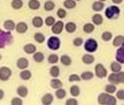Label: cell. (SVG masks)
Instances as JSON below:
<instances>
[{
    "mask_svg": "<svg viewBox=\"0 0 124 105\" xmlns=\"http://www.w3.org/2000/svg\"><path fill=\"white\" fill-rule=\"evenodd\" d=\"M105 12V16L108 18V19H115V18H117L119 16V14H121V9H119V7L116 6V5H114V6H109L107 9H104Z\"/></svg>",
    "mask_w": 124,
    "mask_h": 105,
    "instance_id": "3957f363",
    "label": "cell"
},
{
    "mask_svg": "<svg viewBox=\"0 0 124 105\" xmlns=\"http://www.w3.org/2000/svg\"><path fill=\"white\" fill-rule=\"evenodd\" d=\"M104 7H105V6H104V2H102V1H98V0H97V1H95V2L93 4V9H94L95 12H97V13H98V12H101V11H103Z\"/></svg>",
    "mask_w": 124,
    "mask_h": 105,
    "instance_id": "ffe728a7",
    "label": "cell"
},
{
    "mask_svg": "<svg viewBox=\"0 0 124 105\" xmlns=\"http://www.w3.org/2000/svg\"><path fill=\"white\" fill-rule=\"evenodd\" d=\"M4 28L5 30H8V32H12L15 29V23H14L13 20H6L4 22Z\"/></svg>",
    "mask_w": 124,
    "mask_h": 105,
    "instance_id": "d6986e66",
    "label": "cell"
},
{
    "mask_svg": "<svg viewBox=\"0 0 124 105\" xmlns=\"http://www.w3.org/2000/svg\"><path fill=\"white\" fill-rule=\"evenodd\" d=\"M45 39H46V37H45V35L42 34V33H35L34 34V40L38 42V43H43V42H45Z\"/></svg>",
    "mask_w": 124,
    "mask_h": 105,
    "instance_id": "ab89813d",
    "label": "cell"
},
{
    "mask_svg": "<svg viewBox=\"0 0 124 105\" xmlns=\"http://www.w3.org/2000/svg\"><path fill=\"white\" fill-rule=\"evenodd\" d=\"M33 55H34V56H33V60H34V62H36V63L43 62V60H45L43 53H41V51H36V53H34Z\"/></svg>",
    "mask_w": 124,
    "mask_h": 105,
    "instance_id": "484cf974",
    "label": "cell"
},
{
    "mask_svg": "<svg viewBox=\"0 0 124 105\" xmlns=\"http://www.w3.org/2000/svg\"><path fill=\"white\" fill-rule=\"evenodd\" d=\"M75 1H81V0H75Z\"/></svg>",
    "mask_w": 124,
    "mask_h": 105,
    "instance_id": "db71d44e",
    "label": "cell"
},
{
    "mask_svg": "<svg viewBox=\"0 0 124 105\" xmlns=\"http://www.w3.org/2000/svg\"><path fill=\"white\" fill-rule=\"evenodd\" d=\"M95 30V25L91 22H88V23H85L84 26H83V32L85 33V34H90V33H93Z\"/></svg>",
    "mask_w": 124,
    "mask_h": 105,
    "instance_id": "cb8c5ba5",
    "label": "cell"
},
{
    "mask_svg": "<svg viewBox=\"0 0 124 105\" xmlns=\"http://www.w3.org/2000/svg\"><path fill=\"white\" fill-rule=\"evenodd\" d=\"M59 56L56 55V54H50V55L48 56V62L50 63V64H56V63L59 62Z\"/></svg>",
    "mask_w": 124,
    "mask_h": 105,
    "instance_id": "60d3db41",
    "label": "cell"
},
{
    "mask_svg": "<svg viewBox=\"0 0 124 105\" xmlns=\"http://www.w3.org/2000/svg\"><path fill=\"white\" fill-rule=\"evenodd\" d=\"M95 76V74H93L91 71H83L81 74V79L83 81H91Z\"/></svg>",
    "mask_w": 124,
    "mask_h": 105,
    "instance_id": "d4e9b609",
    "label": "cell"
},
{
    "mask_svg": "<svg viewBox=\"0 0 124 105\" xmlns=\"http://www.w3.org/2000/svg\"><path fill=\"white\" fill-rule=\"evenodd\" d=\"M73 44L76 46V47H81L83 44V40L82 37H75L74 40H73Z\"/></svg>",
    "mask_w": 124,
    "mask_h": 105,
    "instance_id": "ee69618b",
    "label": "cell"
},
{
    "mask_svg": "<svg viewBox=\"0 0 124 105\" xmlns=\"http://www.w3.org/2000/svg\"><path fill=\"white\" fill-rule=\"evenodd\" d=\"M66 95H67V92H66V90H64V89H62V88H60V89H56V92H55L56 98H59V99H63V98L66 97Z\"/></svg>",
    "mask_w": 124,
    "mask_h": 105,
    "instance_id": "74e56055",
    "label": "cell"
},
{
    "mask_svg": "<svg viewBox=\"0 0 124 105\" xmlns=\"http://www.w3.org/2000/svg\"><path fill=\"white\" fill-rule=\"evenodd\" d=\"M11 6L13 9H20L21 7L23 6V2H22V0H12Z\"/></svg>",
    "mask_w": 124,
    "mask_h": 105,
    "instance_id": "e575fe53",
    "label": "cell"
},
{
    "mask_svg": "<svg viewBox=\"0 0 124 105\" xmlns=\"http://www.w3.org/2000/svg\"><path fill=\"white\" fill-rule=\"evenodd\" d=\"M82 62L84 64H93V63L95 62V56H93L90 53L88 54H84L82 56Z\"/></svg>",
    "mask_w": 124,
    "mask_h": 105,
    "instance_id": "2e32d148",
    "label": "cell"
},
{
    "mask_svg": "<svg viewBox=\"0 0 124 105\" xmlns=\"http://www.w3.org/2000/svg\"><path fill=\"white\" fill-rule=\"evenodd\" d=\"M107 75H108V71L102 63H98L95 65V76H97L98 78H105Z\"/></svg>",
    "mask_w": 124,
    "mask_h": 105,
    "instance_id": "8992f818",
    "label": "cell"
},
{
    "mask_svg": "<svg viewBox=\"0 0 124 105\" xmlns=\"http://www.w3.org/2000/svg\"><path fill=\"white\" fill-rule=\"evenodd\" d=\"M60 61H61L62 65H66V67H68L71 64V58H70V56L68 55H62L61 58H60Z\"/></svg>",
    "mask_w": 124,
    "mask_h": 105,
    "instance_id": "1f68e13d",
    "label": "cell"
},
{
    "mask_svg": "<svg viewBox=\"0 0 124 105\" xmlns=\"http://www.w3.org/2000/svg\"><path fill=\"white\" fill-rule=\"evenodd\" d=\"M11 104L12 105H22V98L21 97H16V98H13L12 100H11Z\"/></svg>",
    "mask_w": 124,
    "mask_h": 105,
    "instance_id": "f6af8a7d",
    "label": "cell"
},
{
    "mask_svg": "<svg viewBox=\"0 0 124 105\" xmlns=\"http://www.w3.org/2000/svg\"><path fill=\"white\" fill-rule=\"evenodd\" d=\"M98 1H102V2H104V1H105V0H98Z\"/></svg>",
    "mask_w": 124,
    "mask_h": 105,
    "instance_id": "816d5d0a",
    "label": "cell"
},
{
    "mask_svg": "<svg viewBox=\"0 0 124 105\" xmlns=\"http://www.w3.org/2000/svg\"><path fill=\"white\" fill-rule=\"evenodd\" d=\"M16 67L20 70L27 69L28 67H29V61H28L27 58H25V57H20V58L16 61Z\"/></svg>",
    "mask_w": 124,
    "mask_h": 105,
    "instance_id": "30bf717a",
    "label": "cell"
},
{
    "mask_svg": "<svg viewBox=\"0 0 124 105\" xmlns=\"http://www.w3.org/2000/svg\"><path fill=\"white\" fill-rule=\"evenodd\" d=\"M110 69L112 72H119V71L122 70V65H121V63H118L117 61H115V62H112L110 64Z\"/></svg>",
    "mask_w": 124,
    "mask_h": 105,
    "instance_id": "f546056e",
    "label": "cell"
},
{
    "mask_svg": "<svg viewBox=\"0 0 124 105\" xmlns=\"http://www.w3.org/2000/svg\"><path fill=\"white\" fill-rule=\"evenodd\" d=\"M116 98H117L118 100H124V90L123 89H121V90L117 91V93H116Z\"/></svg>",
    "mask_w": 124,
    "mask_h": 105,
    "instance_id": "bcb514c9",
    "label": "cell"
},
{
    "mask_svg": "<svg viewBox=\"0 0 124 105\" xmlns=\"http://www.w3.org/2000/svg\"><path fill=\"white\" fill-rule=\"evenodd\" d=\"M15 30L19 34H25L28 30V25L26 22H19V23L15 25Z\"/></svg>",
    "mask_w": 124,
    "mask_h": 105,
    "instance_id": "8fae6325",
    "label": "cell"
},
{
    "mask_svg": "<svg viewBox=\"0 0 124 105\" xmlns=\"http://www.w3.org/2000/svg\"><path fill=\"white\" fill-rule=\"evenodd\" d=\"M124 43V36L123 35H117L116 37H114V40H112V44H114V47H121L122 44Z\"/></svg>",
    "mask_w": 124,
    "mask_h": 105,
    "instance_id": "e0dca14e",
    "label": "cell"
},
{
    "mask_svg": "<svg viewBox=\"0 0 124 105\" xmlns=\"http://www.w3.org/2000/svg\"><path fill=\"white\" fill-rule=\"evenodd\" d=\"M76 28L77 27H76L75 22H67V23L64 25V29H66L68 33H70V34H71V33H75Z\"/></svg>",
    "mask_w": 124,
    "mask_h": 105,
    "instance_id": "44dd1931",
    "label": "cell"
},
{
    "mask_svg": "<svg viewBox=\"0 0 124 105\" xmlns=\"http://www.w3.org/2000/svg\"><path fill=\"white\" fill-rule=\"evenodd\" d=\"M112 2H114L115 5H119V4L123 2V0H112Z\"/></svg>",
    "mask_w": 124,
    "mask_h": 105,
    "instance_id": "681fc988",
    "label": "cell"
},
{
    "mask_svg": "<svg viewBox=\"0 0 124 105\" xmlns=\"http://www.w3.org/2000/svg\"><path fill=\"white\" fill-rule=\"evenodd\" d=\"M20 78L22 79V81H29V79L32 78V72H31L29 70H27V69L21 70V72H20Z\"/></svg>",
    "mask_w": 124,
    "mask_h": 105,
    "instance_id": "ac0fdd59",
    "label": "cell"
},
{
    "mask_svg": "<svg viewBox=\"0 0 124 105\" xmlns=\"http://www.w3.org/2000/svg\"><path fill=\"white\" fill-rule=\"evenodd\" d=\"M98 48V43L95 39H88L87 41L84 42V49H85V51L87 53H90V54H93V53H95Z\"/></svg>",
    "mask_w": 124,
    "mask_h": 105,
    "instance_id": "277c9868",
    "label": "cell"
},
{
    "mask_svg": "<svg viewBox=\"0 0 124 105\" xmlns=\"http://www.w3.org/2000/svg\"><path fill=\"white\" fill-rule=\"evenodd\" d=\"M116 61L121 64H124V43L121 47H118L116 51Z\"/></svg>",
    "mask_w": 124,
    "mask_h": 105,
    "instance_id": "9c48e42d",
    "label": "cell"
},
{
    "mask_svg": "<svg viewBox=\"0 0 124 105\" xmlns=\"http://www.w3.org/2000/svg\"><path fill=\"white\" fill-rule=\"evenodd\" d=\"M70 93H71V96H73V97H77V96H80L81 90H80L78 85H71V86H70Z\"/></svg>",
    "mask_w": 124,
    "mask_h": 105,
    "instance_id": "d6a6232c",
    "label": "cell"
},
{
    "mask_svg": "<svg viewBox=\"0 0 124 105\" xmlns=\"http://www.w3.org/2000/svg\"><path fill=\"white\" fill-rule=\"evenodd\" d=\"M91 22L95 25V26H100L103 23V16L101 15L100 13H95L91 18Z\"/></svg>",
    "mask_w": 124,
    "mask_h": 105,
    "instance_id": "9a60e30c",
    "label": "cell"
},
{
    "mask_svg": "<svg viewBox=\"0 0 124 105\" xmlns=\"http://www.w3.org/2000/svg\"><path fill=\"white\" fill-rule=\"evenodd\" d=\"M13 42V35L8 30L0 29V48H5Z\"/></svg>",
    "mask_w": 124,
    "mask_h": 105,
    "instance_id": "7a4b0ae2",
    "label": "cell"
},
{
    "mask_svg": "<svg viewBox=\"0 0 124 105\" xmlns=\"http://www.w3.org/2000/svg\"><path fill=\"white\" fill-rule=\"evenodd\" d=\"M108 81L109 83H112V84H118V74L117 72H112L108 76Z\"/></svg>",
    "mask_w": 124,
    "mask_h": 105,
    "instance_id": "836d02e7",
    "label": "cell"
},
{
    "mask_svg": "<svg viewBox=\"0 0 124 105\" xmlns=\"http://www.w3.org/2000/svg\"><path fill=\"white\" fill-rule=\"evenodd\" d=\"M104 90H105V92H108V93H115L117 91V89H116V85L115 84L110 83V84H108V85H105Z\"/></svg>",
    "mask_w": 124,
    "mask_h": 105,
    "instance_id": "d590c367",
    "label": "cell"
},
{
    "mask_svg": "<svg viewBox=\"0 0 124 105\" xmlns=\"http://www.w3.org/2000/svg\"><path fill=\"white\" fill-rule=\"evenodd\" d=\"M63 6L67 9H73L76 7V1L75 0H64L63 1Z\"/></svg>",
    "mask_w": 124,
    "mask_h": 105,
    "instance_id": "f1b7e54d",
    "label": "cell"
},
{
    "mask_svg": "<svg viewBox=\"0 0 124 105\" xmlns=\"http://www.w3.org/2000/svg\"><path fill=\"white\" fill-rule=\"evenodd\" d=\"M57 16L60 18V19H64L66 16H67V11L66 9H62V8H60V9H57Z\"/></svg>",
    "mask_w": 124,
    "mask_h": 105,
    "instance_id": "7bdbcfd3",
    "label": "cell"
},
{
    "mask_svg": "<svg viewBox=\"0 0 124 105\" xmlns=\"http://www.w3.org/2000/svg\"><path fill=\"white\" fill-rule=\"evenodd\" d=\"M47 47L50 50H59L60 47H61V40L57 36H52L47 41Z\"/></svg>",
    "mask_w": 124,
    "mask_h": 105,
    "instance_id": "5b68a950",
    "label": "cell"
},
{
    "mask_svg": "<svg viewBox=\"0 0 124 105\" xmlns=\"http://www.w3.org/2000/svg\"><path fill=\"white\" fill-rule=\"evenodd\" d=\"M0 61H1V55H0Z\"/></svg>",
    "mask_w": 124,
    "mask_h": 105,
    "instance_id": "f5cc1de1",
    "label": "cell"
},
{
    "mask_svg": "<svg viewBox=\"0 0 124 105\" xmlns=\"http://www.w3.org/2000/svg\"><path fill=\"white\" fill-rule=\"evenodd\" d=\"M40 6H41V4H40L39 0H29V1H28V7H29L31 9H33V11L39 9Z\"/></svg>",
    "mask_w": 124,
    "mask_h": 105,
    "instance_id": "7402d4cb",
    "label": "cell"
},
{
    "mask_svg": "<svg viewBox=\"0 0 124 105\" xmlns=\"http://www.w3.org/2000/svg\"><path fill=\"white\" fill-rule=\"evenodd\" d=\"M118 74V84H123L124 83V71H119Z\"/></svg>",
    "mask_w": 124,
    "mask_h": 105,
    "instance_id": "7dc6e473",
    "label": "cell"
},
{
    "mask_svg": "<svg viewBox=\"0 0 124 105\" xmlns=\"http://www.w3.org/2000/svg\"><path fill=\"white\" fill-rule=\"evenodd\" d=\"M68 81L69 82H78V81H81V76L77 75V74H71L68 77Z\"/></svg>",
    "mask_w": 124,
    "mask_h": 105,
    "instance_id": "b9f144b4",
    "label": "cell"
},
{
    "mask_svg": "<svg viewBox=\"0 0 124 105\" xmlns=\"http://www.w3.org/2000/svg\"><path fill=\"white\" fill-rule=\"evenodd\" d=\"M77 104H78V102L76 100L75 98H69L66 102V105H77Z\"/></svg>",
    "mask_w": 124,
    "mask_h": 105,
    "instance_id": "c3c4849f",
    "label": "cell"
},
{
    "mask_svg": "<svg viewBox=\"0 0 124 105\" xmlns=\"http://www.w3.org/2000/svg\"><path fill=\"white\" fill-rule=\"evenodd\" d=\"M53 100H54V97H53L52 93H46V95H43L41 98L42 105H50L53 103Z\"/></svg>",
    "mask_w": 124,
    "mask_h": 105,
    "instance_id": "4fadbf2b",
    "label": "cell"
},
{
    "mask_svg": "<svg viewBox=\"0 0 124 105\" xmlns=\"http://www.w3.org/2000/svg\"><path fill=\"white\" fill-rule=\"evenodd\" d=\"M63 29H64V23H63V21L62 20L56 21L55 23L52 26V32H53V34H55V35L61 34Z\"/></svg>",
    "mask_w": 124,
    "mask_h": 105,
    "instance_id": "ba28073f",
    "label": "cell"
},
{
    "mask_svg": "<svg viewBox=\"0 0 124 105\" xmlns=\"http://www.w3.org/2000/svg\"><path fill=\"white\" fill-rule=\"evenodd\" d=\"M4 96H5V92H4V90H1V89H0V100L4 98Z\"/></svg>",
    "mask_w": 124,
    "mask_h": 105,
    "instance_id": "f907efd6",
    "label": "cell"
},
{
    "mask_svg": "<svg viewBox=\"0 0 124 105\" xmlns=\"http://www.w3.org/2000/svg\"><path fill=\"white\" fill-rule=\"evenodd\" d=\"M50 86H52L53 89H60V88H62V82L57 77H55V78H53V79L50 81Z\"/></svg>",
    "mask_w": 124,
    "mask_h": 105,
    "instance_id": "83f0119b",
    "label": "cell"
},
{
    "mask_svg": "<svg viewBox=\"0 0 124 105\" xmlns=\"http://www.w3.org/2000/svg\"><path fill=\"white\" fill-rule=\"evenodd\" d=\"M43 7H45V9L46 11H53L54 8H55V2L53 1V0H47L45 4H43Z\"/></svg>",
    "mask_w": 124,
    "mask_h": 105,
    "instance_id": "4dcf8cb0",
    "label": "cell"
},
{
    "mask_svg": "<svg viewBox=\"0 0 124 105\" xmlns=\"http://www.w3.org/2000/svg\"><path fill=\"white\" fill-rule=\"evenodd\" d=\"M11 76H12V70L8 67H1L0 68V81L6 82L11 78Z\"/></svg>",
    "mask_w": 124,
    "mask_h": 105,
    "instance_id": "52a82bcc",
    "label": "cell"
},
{
    "mask_svg": "<svg viewBox=\"0 0 124 105\" xmlns=\"http://www.w3.org/2000/svg\"><path fill=\"white\" fill-rule=\"evenodd\" d=\"M49 74H50V76L53 77V78L59 77L60 76V68H59L57 65H53V67L49 69Z\"/></svg>",
    "mask_w": 124,
    "mask_h": 105,
    "instance_id": "4316f807",
    "label": "cell"
},
{
    "mask_svg": "<svg viewBox=\"0 0 124 105\" xmlns=\"http://www.w3.org/2000/svg\"><path fill=\"white\" fill-rule=\"evenodd\" d=\"M101 37H102V40H103L104 42H109L112 39V33L111 32H103L102 33V35H101Z\"/></svg>",
    "mask_w": 124,
    "mask_h": 105,
    "instance_id": "8d00e7d4",
    "label": "cell"
},
{
    "mask_svg": "<svg viewBox=\"0 0 124 105\" xmlns=\"http://www.w3.org/2000/svg\"><path fill=\"white\" fill-rule=\"evenodd\" d=\"M55 22H56L55 18L52 16V15H49V16H47V18L45 19V23H46V26H48V27H52Z\"/></svg>",
    "mask_w": 124,
    "mask_h": 105,
    "instance_id": "f35d334b",
    "label": "cell"
},
{
    "mask_svg": "<svg viewBox=\"0 0 124 105\" xmlns=\"http://www.w3.org/2000/svg\"><path fill=\"white\" fill-rule=\"evenodd\" d=\"M16 93L18 96L21 98H26L28 96V88L25 85H20L18 89H16Z\"/></svg>",
    "mask_w": 124,
    "mask_h": 105,
    "instance_id": "7c38bea8",
    "label": "cell"
},
{
    "mask_svg": "<svg viewBox=\"0 0 124 105\" xmlns=\"http://www.w3.org/2000/svg\"><path fill=\"white\" fill-rule=\"evenodd\" d=\"M32 23H33V26L35 28H40L43 25V19H42L41 16H34L32 19Z\"/></svg>",
    "mask_w": 124,
    "mask_h": 105,
    "instance_id": "603a6c76",
    "label": "cell"
},
{
    "mask_svg": "<svg viewBox=\"0 0 124 105\" xmlns=\"http://www.w3.org/2000/svg\"><path fill=\"white\" fill-rule=\"evenodd\" d=\"M23 51H25L26 54L33 55L34 53H36V46L33 44V43H27V44L23 46Z\"/></svg>",
    "mask_w": 124,
    "mask_h": 105,
    "instance_id": "5bb4252c",
    "label": "cell"
},
{
    "mask_svg": "<svg viewBox=\"0 0 124 105\" xmlns=\"http://www.w3.org/2000/svg\"><path fill=\"white\" fill-rule=\"evenodd\" d=\"M97 102H98L100 105H116L117 104V98L114 97L111 93L103 92V93L98 95Z\"/></svg>",
    "mask_w": 124,
    "mask_h": 105,
    "instance_id": "6da1fadb",
    "label": "cell"
}]
</instances>
